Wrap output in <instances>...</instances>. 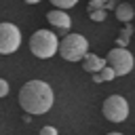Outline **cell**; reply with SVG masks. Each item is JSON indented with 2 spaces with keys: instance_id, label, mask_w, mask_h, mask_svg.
<instances>
[{
  "instance_id": "obj_1",
  "label": "cell",
  "mask_w": 135,
  "mask_h": 135,
  "mask_svg": "<svg viewBox=\"0 0 135 135\" xmlns=\"http://www.w3.org/2000/svg\"><path fill=\"white\" fill-rule=\"evenodd\" d=\"M55 103V93L53 86L44 80H27L19 89V105L27 114H46Z\"/></svg>"
},
{
  "instance_id": "obj_2",
  "label": "cell",
  "mask_w": 135,
  "mask_h": 135,
  "mask_svg": "<svg viewBox=\"0 0 135 135\" xmlns=\"http://www.w3.org/2000/svg\"><path fill=\"white\" fill-rule=\"evenodd\" d=\"M30 51L38 59H51L59 51V38L51 30H36L30 36Z\"/></svg>"
},
{
  "instance_id": "obj_3",
  "label": "cell",
  "mask_w": 135,
  "mask_h": 135,
  "mask_svg": "<svg viewBox=\"0 0 135 135\" xmlns=\"http://www.w3.org/2000/svg\"><path fill=\"white\" fill-rule=\"evenodd\" d=\"M65 61H82L84 55L89 53V40L82 34H65L59 40V51H57Z\"/></svg>"
},
{
  "instance_id": "obj_4",
  "label": "cell",
  "mask_w": 135,
  "mask_h": 135,
  "mask_svg": "<svg viewBox=\"0 0 135 135\" xmlns=\"http://www.w3.org/2000/svg\"><path fill=\"white\" fill-rule=\"evenodd\" d=\"M101 112L110 122H124L129 116V101L122 95H110V97H105Z\"/></svg>"
},
{
  "instance_id": "obj_5",
  "label": "cell",
  "mask_w": 135,
  "mask_h": 135,
  "mask_svg": "<svg viewBox=\"0 0 135 135\" xmlns=\"http://www.w3.org/2000/svg\"><path fill=\"white\" fill-rule=\"evenodd\" d=\"M21 46V30L15 23H0V55H13Z\"/></svg>"
},
{
  "instance_id": "obj_6",
  "label": "cell",
  "mask_w": 135,
  "mask_h": 135,
  "mask_svg": "<svg viewBox=\"0 0 135 135\" xmlns=\"http://www.w3.org/2000/svg\"><path fill=\"white\" fill-rule=\"evenodd\" d=\"M105 61H108V65L116 72V76H127V74L133 70V65H135L133 53H131V51H127V49H122V46L112 49V51L108 53Z\"/></svg>"
},
{
  "instance_id": "obj_7",
  "label": "cell",
  "mask_w": 135,
  "mask_h": 135,
  "mask_svg": "<svg viewBox=\"0 0 135 135\" xmlns=\"http://www.w3.org/2000/svg\"><path fill=\"white\" fill-rule=\"evenodd\" d=\"M46 21L53 25V30H57L59 34H63V32H70V27H72V17L65 13V11H61V8H51L49 13H46Z\"/></svg>"
},
{
  "instance_id": "obj_8",
  "label": "cell",
  "mask_w": 135,
  "mask_h": 135,
  "mask_svg": "<svg viewBox=\"0 0 135 135\" xmlns=\"http://www.w3.org/2000/svg\"><path fill=\"white\" fill-rule=\"evenodd\" d=\"M105 65H108L105 57H99V55H95V53H86L84 59H82V68H84V72H89V74H99Z\"/></svg>"
},
{
  "instance_id": "obj_9",
  "label": "cell",
  "mask_w": 135,
  "mask_h": 135,
  "mask_svg": "<svg viewBox=\"0 0 135 135\" xmlns=\"http://www.w3.org/2000/svg\"><path fill=\"white\" fill-rule=\"evenodd\" d=\"M114 13H116V19L122 21V23H131V19L135 17V8L129 4V2H120L114 6Z\"/></svg>"
},
{
  "instance_id": "obj_10",
  "label": "cell",
  "mask_w": 135,
  "mask_h": 135,
  "mask_svg": "<svg viewBox=\"0 0 135 135\" xmlns=\"http://www.w3.org/2000/svg\"><path fill=\"white\" fill-rule=\"evenodd\" d=\"M91 76H93V80H95V82H110V80H114V78H116V72H114L110 65H105L99 74H91Z\"/></svg>"
},
{
  "instance_id": "obj_11",
  "label": "cell",
  "mask_w": 135,
  "mask_h": 135,
  "mask_svg": "<svg viewBox=\"0 0 135 135\" xmlns=\"http://www.w3.org/2000/svg\"><path fill=\"white\" fill-rule=\"evenodd\" d=\"M55 8H61V11H68V8H72V6H76L78 4V0H49Z\"/></svg>"
},
{
  "instance_id": "obj_12",
  "label": "cell",
  "mask_w": 135,
  "mask_h": 135,
  "mask_svg": "<svg viewBox=\"0 0 135 135\" xmlns=\"http://www.w3.org/2000/svg\"><path fill=\"white\" fill-rule=\"evenodd\" d=\"M131 34H133V27H131V23H127V27L122 30V36L118 38V46H122V49H127V42H129V38H131Z\"/></svg>"
},
{
  "instance_id": "obj_13",
  "label": "cell",
  "mask_w": 135,
  "mask_h": 135,
  "mask_svg": "<svg viewBox=\"0 0 135 135\" xmlns=\"http://www.w3.org/2000/svg\"><path fill=\"white\" fill-rule=\"evenodd\" d=\"M89 15L93 21H103L105 19V8H89Z\"/></svg>"
},
{
  "instance_id": "obj_14",
  "label": "cell",
  "mask_w": 135,
  "mask_h": 135,
  "mask_svg": "<svg viewBox=\"0 0 135 135\" xmlns=\"http://www.w3.org/2000/svg\"><path fill=\"white\" fill-rule=\"evenodd\" d=\"M6 95H8V82L4 78H0V99L6 97Z\"/></svg>"
},
{
  "instance_id": "obj_15",
  "label": "cell",
  "mask_w": 135,
  "mask_h": 135,
  "mask_svg": "<svg viewBox=\"0 0 135 135\" xmlns=\"http://www.w3.org/2000/svg\"><path fill=\"white\" fill-rule=\"evenodd\" d=\"M40 135H59V131L55 127H42L40 129Z\"/></svg>"
},
{
  "instance_id": "obj_16",
  "label": "cell",
  "mask_w": 135,
  "mask_h": 135,
  "mask_svg": "<svg viewBox=\"0 0 135 135\" xmlns=\"http://www.w3.org/2000/svg\"><path fill=\"white\" fill-rule=\"evenodd\" d=\"M23 2H27V4H38V2H42V0H23Z\"/></svg>"
},
{
  "instance_id": "obj_17",
  "label": "cell",
  "mask_w": 135,
  "mask_h": 135,
  "mask_svg": "<svg viewBox=\"0 0 135 135\" xmlns=\"http://www.w3.org/2000/svg\"><path fill=\"white\" fill-rule=\"evenodd\" d=\"M108 135H122V133H116V131H112V133H108Z\"/></svg>"
},
{
  "instance_id": "obj_18",
  "label": "cell",
  "mask_w": 135,
  "mask_h": 135,
  "mask_svg": "<svg viewBox=\"0 0 135 135\" xmlns=\"http://www.w3.org/2000/svg\"><path fill=\"white\" fill-rule=\"evenodd\" d=\"M91 2H95V0H91Z\"/></svg>"
}]
</instances>
